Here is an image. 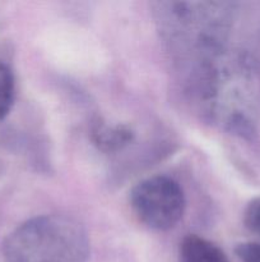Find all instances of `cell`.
<instances>
[{
  "label": "cell",
  "instance_id": "6da1fadb",
  "mask_svg": "<svg viewBox=\"0 0 260 262\" xmlns=\"http://www.w3.org/2000/svg\"><path fill=\"white\" fill-rule=\"evenodd\" d=\"M5 262H86L89 241L76 220L63 215L33 217L3 243Z\"/></svg>",
  "mask_w": 260,
  "mask_h": 262
},
{
  "label": "cell",
  "instance_id": "7a4b0ae2",
  "mask_svg": "<svg viewBox=\"0 0 260 262\" xmlns=\"http://www.w3.org/2000/svg\"><path fill=\"white\" fill-rule=\"evenodd\" d=\"M130 204L138 219L149 229H172L185 210V197L177 182L168 177H152L139 182L130 193Z\"/></svg>",
  "mask_w": 260,
  "mask_h": 262
},
{
  "label": "cell",
  "instance_id": "3957f363",
  "mask_svg": "<svg viewBox=\"0 0 260 262\" xmlns=\"http://www.w3.org/2000/svg\"><path fill=\"white\" fill-rule=\"evenodd\" d=\"M180 262H228L223 251L214 243L189 234L180 243Z\"/></svg>",
  "mask_w": 260,
  "mask_h": 262
},
{
  "label": "cell",
  "instance_id": "277c9868",
  "mask_svg": "<svg viewBox=\"0 0 260 262\" xmlns=\"http://www.w3.org/2000/svg\"><path fill=\"white\" fill-rule=\"evenodd\" d=\"M133 133L125 127L98 128L94 132V142L103 150H115L132 141Z\"/></svg>",
  "mask_w": 260,
  "mask_h": 262
},
{
  "label": "cell",
  "instance_id": "5b68a950",
  "mask_svg": "<svg viewBox=\"0 0 260 262\" xmlns=\"http://www.w3.org/2000/svg\"><path fill=\"white\" fill-rule=\"evenodd\" d=\"M14 101V76L9 67L0 61V120L9 114Z\"/></svg>",
  "mask_w": 260,
  "mask_h": 262
},
{
  "label": "cell",
  "instance_id": "8992f818",
  "mask_svg": "<svg viewBox=\"0 0 260 262\" xmlns=\"http://www.w3.org/2000/svg\"><path fill=\"white\" fill-rule=\"evenodd\" d=\"M245 225L255 234L260 235V197L247 205L245 211Z\"/></svg>",
  "mask_w": 260,
  "mask_h": 262
},
{
  "label": "cell",
  "instance_id": "52a82bcc",
  "mask_svg": "<svg viewBox=\"0 0 260 262\" xmlns=\"http://www.w3.org/2000/svg\"><path fill=\"white\" fill-rule=\"evenodd\" d=\"M236 253L242 262H260L259 243H242L236 248Z\"/></svg>",
  "mask_w": 260,
  "mask_h": 262
}]
</instances>
